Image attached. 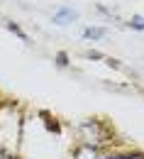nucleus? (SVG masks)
Segmentation results:
<instances>
[{
    "label": "nucleus",
    "instance_id": "nucleus-1",
    "mask_svg": "<svg viewBox=\"0 0 144 159\" xmlns=\"http://www.w3.org/2000/svg\"><path fill=\"white\" fill-rule=\"evenodd\" d=\"M71 20H76V12L68 10V7H63V10H59V12L54 15V22H56V25H68Z\"/></svg>",
    "mask_w": 144,
    "mask_h": 159
},
{
    "label": "nucleus",
    "instance_id": "nucleus-3",
    "mask_svg": "<svg viewBox=\"0 0 144 159\" xmlns=\"http://www.w3.org/2000/svg\"><path fill=\"white\" fill-rule=\"evenodd\" d=\"M83 34H85V39H100V37L105 34V30H98V27H88Z\"/></svg>",
    "mask_w": 144,
    "mask_h": 159
},
{
    "label": "nucleus",
    "instance_id": "nucleus-5",
    "mask_svg": "<svg viewBox=\"0 0 144 159\" xmlns=\"http://www.w3.org/2000/svg\"><path fill=\"white\" fill-rule=\"evenodd\" d=\"M110 159H144V157H110Z\"/></svg>",
    "mask_w": 144,
    "mask_h": 159
},
{
    "label": "nucleus",
    "instance_id": "nucleus-4",
    "mask_svg": "<svg viewBox=\"0 0 144 159\" xmlns=\"http://www.w3.org/2000/svg\"><path fill=\"white\" fill-rule=\"evenodd\" d=\"M129 27H132V30H144V17L134 15V17L129 20Z\"/></svg>",
    "mask_w": 144,
    "mask_h": 159
},
{
    "label": "nucleus",
    "instance_id": "nucleus-2",
    "mask_svg": "<svg viewBox=\"0 0 144 159\" xmlns=\"http://www.w3.org/2000/svg\"><path fill=\"white\" fill-rule=\"evenodd\" d=\"M76 159H100V157H98V152L93 147H81L76 152Z\"/></svg>",
    "mask_w": 144,
    "mask_h": 159
}]
</instances>
